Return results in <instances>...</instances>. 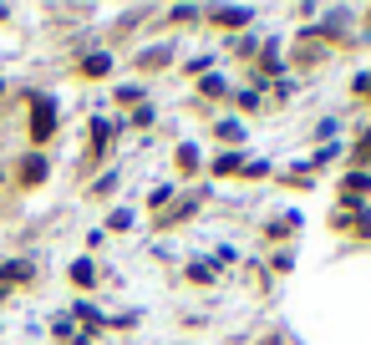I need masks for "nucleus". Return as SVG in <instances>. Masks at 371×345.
<instances>
[{
  "label": "nucleus",
  "instance_id": "nucleus-1",
  "mask_svg": "<svg viewBox=\"0 0 371 345\" xmlns=\"http://www.w3.org/2000/svg\"><path fill=\"white\" fill-rule=\"evenodd\" d=\"M51 127H56V102L36 97V102H31V137H36V142H46V137H51Z\"/></svg>",
  "mask_w": 371,
  "mask_h": 345
},
{
  "label": "nucleus",
  "instance_id": "nucleus-2",
  "mask_svg": "<svg viewBox=\"0 0 371 345\" xmlns=\"http://www.w3.org/2000/svg\"><path fill=\"white\" fill-rule=\"evenodd\" d=\"M245 20H249V11H234V6L229 11H214V26H229L234 31V26H245Z\"/></svg>",
  "mask_w": 371,
  "mask_h": 345
},
{
  "label": "nucleus",
  "instance_id": "nucleus-3",
  "mask_svg": "<svg viewBox=\"0 0 371 345\" xmlns=\"http://www.w3.org/2000/svg\"><path fill=\"white\" fill-rule=\"evenodd\" d=\"M82 72H86V76H107V72H112V61L97 51V56H86V61H82Z\"/></svg>",
  "mask_w": 371,
  "mask_h": 345
},
{
  "label": "nucleus",
  "instance_id": "nucleus-4",
  "mask_svg": "<svg viewBox=\"0 0 371 345\" xmlns=\"http://www.w3.org/2000/svg\"><path fill=\"white\" fill-rule=\"evenodd\" d=\"M20 178H26V183H41V178H46V163H41V158H26V168H20Z\"/></svg>",
  "mask_w": 371,
  "mask_h": 345
},
{
  "label": "nucleus",
  "instance_id": "nucleus-5",
  "mask_svg": "<svg viewBox=\"0 0 371 345\" xmlns=\"http://www.w3.org/2000/svg\"><path fill=\"white\" fill-rule=\"evenodd\" d=\"M72 279H77V285H92V279H97L92 259H82V264H72Z\"/></svg>",
  "mask_w": 371,
  "mask_h": 345
},
{
  "label": "nucleus",
  "instance_id": "nucleus-6",
  "mask_svg": "<svg viewBox=\"0 0 371 345\" xmlns=\"http://www.w3.org/2000/svg\"><path fill=\"white\" fill-rule=\"evenodd\" d=\"M371 183H366V172H351V178H346V193H351V198H361Z\"/></svg>",
  "mask_w": 371,
  "mask_h": 345
},
{
  "label": "nucleus",
  "instance_id": "nucleus-7",
  "mask_svg": "<svg viewBox=\"0 0 371 345\" xmlns=\"http://www.w3.org/2000/svg\"><path fill=\"white\" fill-rule=\"evenodd\" d=\"M133 224V208H112V219H107V229H127Z\"/></svg>",
  "mask_w": 371,
  "mask_h": 345
},
{
  "label": "nucleus",
  "instance_id": "nucleus-8",
  "mask_svg": "<svg viewBox=\"0 0 371 345\" xmlns=\"http://www.w3.org/2000/svg\"><path fill=\"white\" fill-rule=\"evenodd\" d=\"M102 142H107V122H92V153H102Z\"/></svg>",
  "mask_w": 371,
  "mask_h": 345
},
{
  "label": "nucleus",
  "instance_id": "nucleus-9",
  "mask_svg": "<svg viewBox=\"0 0 371 345\" xmlns=\"http://www.w3.org/2000/svg\"><path fill=\"white\" fill-rule=\"evenodd\" d=\"M356 163H371V133L361 137V147H356Z\"/></svg>",
  "mask_w": 371,
  "mask_h": 345
},
{
  "label": "nucleus",
  "instance_id": "nucleus-10",
  "mask_svg": "<svg viewBox=\"0 0 371 345\" xmlns=\"http://www.w3.org/2000/svg\"><path fill=\"white\" fill-rule=\"evenodd\" d=\"M356 92H371V76H361V81H356Z\"/></svg>",
  "mask_w": 371,
  "mask_h": 345
}]
</instances>
